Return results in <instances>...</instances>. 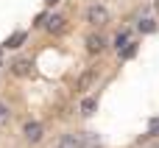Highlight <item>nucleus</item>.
Returning <instances> with one entry per match:
<instances>
[{"instance_id": "dca6fc26", "label": "nucleus", "mask_w": 159, "mask_h": 148, "mask_svg": "<svg viewBox=\"0 0 159 148\" xmlns=\"http://www.w3.org/2000/svg\"><path fill=\"white\" fill-rule=\"evenodd\" d=\"M157 11H159V0H157Z\"/></svg>"}, {"instance_id": "6e6552de", "label": "nucleus", "mask_w": 159, "mask_h": 148, "mask_svg": "<svg viewBox=\"0 0 159 148\" xmlns=\"http://www.w3.org/2000/svg\"><path fill=\"white\" fill-rule=\"evenodd\" d=\"M95 109H98V98H84V101H81V115H84V118L95 115Z\"/></svg>"}, {"instance_id": "4468645a", "label": "nucleus", "mask_w": 159, "mask_h": 148, "mask_svg": "<svg viewBox=\"0 0 159 148\" xmlns=\"http://www.w3.org/2000/svg\"><path fill=\"white\" fill-rule=\"evenodd\" d=\"M157 134H159V118L151 123V129H148V137H157Z\"/></svg>"}, {"instance_id": "7ed1b4c3", "label": "nucleus", "mask_w": 159, "mask_h": 148, "mask_svg": "<svg viewBox=\"0 0 159 148\" xmlns=\"http://www.w3.org/2000/svg\"><path fill=\"white\" fill-rule=\"evenodd\" d=\"M45 28H48L50 34H56V36H59V34H64V31H67V20H64L61 14H50V17L45 20Z\"/></svg>"}, {"instance_id": "1a4fd4ad", "label": "nucleus", "mask_w": 159, "mask_h": 148, "mask_svg": "<svg viewBox=\"0 0 159 148\" xmlns=\"http://www.w3.org/2000/svg\"><path fill=\"white\" fill-rule=\"evenodd\" d=\"M22 42H25V31H14V34L6 39V48H20Z\"/></svg>"}, {"instance_id": "f257e3e1", "label": "nucleus", "mask_w": 159, "mask_h": 148, "mask_svg": "<svg viewBox=\"0 0 159 148\" xmlns=\"http://www.w3.org/2000/svg\"><path fill=\"white\" fill-rule=\"evenodd\" d=\"M87 22H89V25H98V28L106 25V22H109V8L101 6V3H92V6L87 8Z\"/></svg>"}, {"instance_id": "2eb2a0df", "label": "nucleus", "mask_w": 159, "mask_h": 148, "mask_svg": "<svg viewBox=\"0 0 159 148\" xmlns=\"http://www.w3.org/2000/svg\"><path fill=\"white\" fill-rule=\"evenodd\" d=\"M45 3H48V6H53V3H59V0H45Z\"/></svg>"}, {"instance_id": "423d86ee", "label": "nucleus", "mask_w": 159, "mask_h": 148, "mask_svg": "<svg viewBox=\"0 0 159 148\" xmlns=\"http://www.w3.org/2000/svg\"><path fill=\"white\" fill-rule=\"evenodd\" d=\"M95 78H98V73H95V70H87V73H81V78H78V84H75V90L87 92V90L95 84Z\"/></svg>"}, {"instance_id": "9b49d317", "label": "nucleus", "mask_w": 159, "mask_h": 148, "mask_svg": "<svg viewBox=\"0 0 159 148\" xmlns=\"http://www.w3.org/2000/svg\"><path fill=\"white\" fill-rule=\"evenodd\" d=\"M137 53V42H129L126 48H120V59H131Z\"/></svg>"}, {"instance_id": "ddd939ff", "label": "nucleus", "mask_w": 159, "mask_h": 148, "mask_svg": "<svg viewBox=\"0 0 159 148\" xmlns=\"http://www.w3.org/2000/svg\"><path fill=\"white\" fill-rule=\"evenodd\" d=\"M8 118H11L8 106H6V104H0V126H3V123H8Z\"/></svg>"}, {"instance_id": "39448f33", "label": "nucleus", "mask_w": 159, "mask_h": 148, "mask_svg": "<svg viewBox=\"0 0 159 148\" xmlns=\"http://www.w3.org/2000/svg\"><path fill=\"white\" fill-rule=\"evenodd\" d=\"M31 70H34L31 59H14V62H11V73H14L17 78H25V76H31Z\"/></svg>"}, {"instance_id": "20e7f679", "label": "nucleus", "mask_w": 159, "mask_h": 148, "mask_svg": "<svg viewBox=\"0 0 159 148\" xmlns=\"http://www.w3.org/2000/svg\"><path fill=\"white\" fill-rule=\"evenodd\" d=\"M84 48H87L89 53H101V50L106 48V36H103V34H89V36L84 39Z\"/></svg>"}, {"instance_id": "f03ea898", "label": "nucleus", "mask_w": 159, "mask_h": 148, "mask_svg": "<svg viewBox=\"0 0 159 148\" xmlns=\"http://www.w3.org/2000/svg\"><path fill=\"white\" fill-rule=\"evenodd\" d=\"M22 137L34 146V143H39V140L45 137V126H42V123H36V120H31V123H25V126H22Z\"/></svg>"}, {"instance_id": "0eeeda50", "label": "nucleus", "mask_w": 159, "mask_h": 148, "mask_svg": "<svg viewBox=\"0 0 159 148\" xmlns=\"http://www.w3.org/2000/svg\"><path fill=\"white\" fill-rule=\"evenodd\" d=\"M59 148H84V137L81 134H64L59 140Z\"/></svg>"}, {"instance_id": "f8f14e48", "label": "nucleus", "mask_w": 159, "mask_h": 148, "mask_svg": "<svg viewBox=\"0 0 159 148\" xmlns=\"http://www.w3.org/2000/svg\"><path fill=\"white\" fill-rule=\"evenodd\" d=\"M126 45H129V34H126V31H120V34L115 36V48L120 50V48H126Z\"/></svg>"}, {"instance_id": "9d476101", "label": "nucleus", "mask_w": 159, "mask_h": 148, "mask_svg": "<svg viewBox=\"0 0 159 148\" xmlns=\"http://www.w3.org/2000/svg\"><path fill=\"white\" fill-rule=\"evenodd\" d=\"M137 28H140L143 34H154V31H157V20L145 17V20H140V22H137Z\"/></svg>"}]
</instances>
